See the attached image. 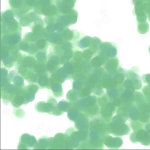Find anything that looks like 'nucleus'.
I'll return each instance as SVG.
<instances>
[{"label":"nucleus","mask_w":150,"mask_h":150,"mask_svg":"<svg viewBox=\"0 0 150 150\" xmlns=\"http://www.w3.org/2000/svg\"><path fill=\"white\" fill-rule=\"evenodd\" d=\"M120 64V61L116 56L110 57L105 61L104 64V67L108 71H112L117 68Z\"/></svg>","instance_id":"1"},{"label":"nucleus","mask_w":150,"mask_h":150,"mask_svg":"<svg viewBox=\"0 0 150 150\" xmlns=\"http://www.w3.org/2000/svg\"><path fill=\"white\" fill-rule=\"evenodd\" d=\"M106 61V60L103 56L98 53L94 56L91 61V63L93 67L96 68H98L104 64Z\"/></svg>","instance_id":"2"},{"label":"nucleus","mask_w":150,"mask_h":150,"mask_svg":"<svg viewBox=\"0 0 150 150\" xmlns=\"http://www.w3.org/2000/svg\"><path fill=\"white\" fill-rule=\"evenodd\" d=\"M102 42L101 40L99 38H92L91 45L89 47V48L93 52L95 56L98 53L99 47Z\"/></svg>","instance_id":"3"},{"label":"nucleus","mask_w":150,"mask_h":150,"mask_svg":"<svg viewBox=\"0 0 150 150\" xmlns=\"http://www.w3.org/2000/svg\"><path fill=\"white\" fill-rule=\"evenodd\" d=\"M118 46L116 43L112 42V45L110 47L106 52L107 56L108 57H114L117 55Z\"/></svg>","instance_id":"4"},{"label":"nucleus","mask_w":150,"mask_h":150,"mask_svg":"<svg viewBox=\"0 0 150 150\" xmlns=\"http://www.w3.org/2000/svg\"><path fill=\"white\" fill-rule=\"evenodd\" d=\"M92 38L86 36L80 42V47L84 49L87 47H89L92 44Z\"/></svg>","instance_id":"5"},{"label":"nucleus","mask_w":150,"mask_h":150,"mask_svg":"<svg viewBox=\"0 0 150 150\" xmlns=\"http://www.w3.org/2000/svg\"><path fill=\"white\" fill-rule=\"evenodd\" d=\"M138 26V31L141 34H144L147 33L149 29V25L147 23L137 24Z\"/></svg>","instance_id":"6"},{"label":"nucleus","mask_w":150,"mask_h":150,"mask_svg":"<svg viewBox=\"0 0 150 150\" xmlns=\"http://www.w3.org/2000/svg\"><path fill=\"white\" fill-rule=\"evenodd\" d=\"M84 57L87 59H90L95 56L94 53L90 49L86 50L83 53Z\"/></svg>","instance_id":"7"}]
</instances>
